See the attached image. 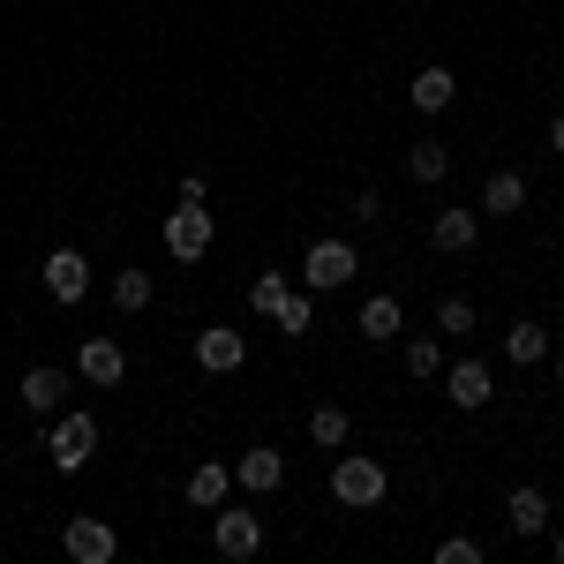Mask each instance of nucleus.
<instances>
[{"mask_svg": "<svg viewBox=\"0 0 564 564\" xmlns=\"http://www.w3.org/2000/svg\"><path fill=\"white\" fill-rule=\"evenodd\" d=\"M354 271H361V249H354V241H339V234L308 241V257H302L308 294H339V286H354Z\"/></svg>", "mask_w": 564, "mask_h": 564, "instance_id": "1", "label": "nucleus"}, {"mask_svg": "<svg viewBox=\"0 0 564 564\" xmlns=\"http://www.w3.org/2000/svg\"><path fill=\"white\" fill-rule=\"evenodd\" d=\"M384 489H391V475L369 459V452H347V459L332 467V497H339V505H354V512L384 505Z\"/></svg>", "mask_w": 564, "mask_h": 564, "instance_id": "2", "label": "nucleus"}, {"mask_svg": "<svg viewBox=\"0 0 564 564\" xmlns=\"http://www.w3.org/2000/svg\"><path fill=\"white\" fill-rule=\"evenodd\" d=\"M90 452H98V422H90V414H61V422L45 430V459H53L61 475L90 467Z\"/></svg>", "mask_w": 564, "mask_h": 564, "instance_id": "3", "label": "nucleus"}, {"mask_svg": "<svg viewBox=\"0 0 564 564\" xmlns=\"http://www.w3.org/2000/svg\"><path fill=\"white\" fill-rule=\"evenodd\" d=\"M166 257L174 263L212 257V212H204V204H174V212H166Z\"/></svg>", "mask_w": 564, "mask_h": 564, "instance_id": "4", "label": "nucleus"}, {"mask_svg": "<svg viewBox=\"0 0 564 564\" xmlns=\"http://www.w3.org/2000/svg\"><path fill=\"white\" fill-rule=\"evenodd\" d=\"M212 542H218V557H257L263 550V520L249 512V505H218V520H212Z\"/></svg>", "mask_w": 564, "mask_h": 564, "instance_id": "5", "label": "nucleus"}, {"mask_svg": "<svg viewBox=\"0 0 564 564\" xmlns=\"http://www.w3.org/2000/svg\"><path fill=\"white\" fill-rule=\"evenodd\" d=\"M39 279H45V294H53L61 308H76L90 294V257L84 249H53V257L39 263Z\"/></svg>", "mask_w": 564, "mask_h": 564, "instance_id": "6", "label": "nucleus"}, {"mask_svg": "<svg viewBox=\"0 0 564 564\" xmlns=\"http://www.w3.org/2000/svg\"><path fill=\"white\" fill-rule=\"evenodd\" d=\"M76 369H84V384H98V391H121V377H129V354H121V339L90 332L84 347H76Z\"/></svg>", "mask_w": 564, "mask_h": 564, "instance_id": "7", "label": "nucleus"}, {"mask_svg": "<svg viewBox=\"0 0 564 564\" xmlns=\"http://www.w3.org/2000/svg\"><path fill=\"white\" fill-rule=\"evenodd\" d=\"M61 550H68L76 564H106L113 550H121V542H113V527H106V520H90V512H84V520L61 527Z\"/></svg>", "mask_w": 564, "mask_h": 564, "instance_id": "8", "label": "nucleus"}, {"mask_svg": "<svg viewBox=\"0 0 564 564\" xmlns=\"http://www.w3.org/2000/svg\"><path fill=\"white\" fill-rule=\"evenodd\" d=\"M196 361H204V369H212V377H234V369H241V361H249V339H241V332H234V324H212V332H204V339H196Z\"/></svg>", "mask_w": 564, "mask_h": 564, "instance_id": "9", "label": "nucleus"}, {"mask_svg": "<svg viewBox=\"0 0 564 564\" xmlns=\"http://www.w3.org/2000/svg\"><path fill=\"white\" fill-rule=\"evenodd\" d=\"M489 369H481V361H444V399H452V406H467V414H481V406H489Z\"/></svg>", "mask_w": 564, "mask_h": 564, "instance_id": "10", "label": "nucleus"}, {"mask_svg": "<svg viewBox=\"0 0 564 564\" xmlns=\"http://www.w3.org/2000/svg\"><path fill=\"white\" fill-rule=\"evenodd\" d=\"M234 481H241L249 497H271V489L286 481V452H271V444H249V452H241V467H234Z\"/></svg>", "mask_w": 564, "mask_h": 564, "instance_id": "11", "label": "nucleus"}, {"mask_svg": "<svg viewBox=\"0 0 564 564\" xmlns=\"http://www.w3.org/2000/svg\"><path fill=\"white\" fill-rule=\"evenodd\" d=\"M475 234H481V218L467 212V204H452V212H436L430 249H436V257H467V249H475Z\"/></svg>", "mask_w": 564, "mask_h": 564, "instance_id": "12", "label": "nucleus"}, {"mask_svg": "<svg viewBox=\"0 0 564 564\" xmlns=\"http://www.w3.org/2000/svg\"><path fill=\"white\" fill-rule=\"evenodd\" d=\"M550 512H557V505H550V497H542L534 481H520V489L505 497V520H512V534H527V542H534V534L550 527Z\"/></svg>", "mask_w": 564, "mask_h": 564, "instance_id": "13", "label": "nucleus"}, {"mask_svg": "<svg viewBox=\"0 0 564 564\" xmlns=\"http://www.w3.org/2000/svg\"><path fill=\"white\" fill-rule=\"evenodd\" d=\"M481 212H489V218H520L527 212V174L497 166V174L481 181Z\"/></svg>", "mask_w": 564, "mask_h": 564, "instance_id": "14", "label": "nucleus"}, {"mask_svg": "<svg viewBox=\"0 0 564 564\" xmlns=\"http://www.w3.org/2000/svg\"><path fill=\"white\" fill-rule=\"evenodd\" d=\"M23 406H31V414H61V399H68V377H61V369H53V361H39V369H23Z\"/></svg>", "mask_w": 564, "mask_h": 564, "instance_id": "15", "label": "nucleus"}, {"mask_svg": "<svg viewBox=\"0 0 564 564\" xmlns=\"http://www.w3.org/2000/svg\"><path fill=\"white\" fill-rule=\"evenodd\" d=\"M406 98H414V113H444V106H452V98H459V76H452V68H422V76H414V84H406Z\"/></svg>", "mask_w": 564, "mask_h": 564, "instance_id": "16", "label": "nucleus"}, {"mask_svg": "<svg viewBox=\"0 0 564 564\" xmlns=\"http://www.w3.org/2000/svg\"><path fill=\"white\" fill-rule=\"evenodd\" d=\"M505 354H512L520 369H534V361L550 354V324H534V316H520V324L505 332Z\"/></svg>", "mask_w": 564, "mask_h": 564, "instance_id": "17", "label": "nucleus"}, {"mask_svg": "<svg viewBox=\"0 0 564 564\" xmlns=\"http://www.w3.org/2000/svg\"><path fill=\"white\" fill-rule=\"evenodd\" d=\"M151 294H159V286H151V271H135V263H121V271H113V308H121V316L151 308Z\"/></svg>", "mask_w": 564, "mask_h": 564, "instance_id": "18", "label": "nucleus"}, {"mask_svg": "<svg viewBox=\"0 0 564 564\" xmlns=\"http://www.w3.org/2000/svg\"><path fill=\"white\" fill-rule=\"evenodd\" d=\"M399 324H406V316H399V302H391V294L361 302V339H377V347H384V339H399Z\"/></svg>", "mask_w": 564, "mask_h": 564, "instance_id": "19", "label": "nucleus"}, {"mask_svg": "<svg viewBox=\"0 0 564 564\" xmlns=\"http://www.w3.org/2000/svg\"><path fill=\"white\" fill-rule=\"evenodd\" d=\"M226 489H234V467H218V459H212V467H196V475H188V505H212V512H218V505H226Z\"/></svg>", "mask_w": 564, "mask_h": 564, "instance_id": "20", "label": "nucleus"}, {"mask_svg": "<svg viewBox=\"0 0 564 564\" xmlns=\"http://www.w3.org/2000/svg\"><path fill=\"white\" fill-rule=\"evenodd\" d=\"M406 174L422 181V188H436V181L452 174V151H444V143H414V151H406Z\"/></svg>", "mask_w": 564, "mask_h": 564, "instance_id": "21", "label": "nucleus"}, {"mask_svg": "<svg viewBox=\"0 0 564 564\" xmlns=\"http://www.w3.org/2000/svg\"><path fill=\"white\" fill-rule=\"evenodd\" d=\"M271 324H279V332H286V339H302L308 324H316V302H308V294H286V302L271 308Z\"/></svg>", "mask_w": 564, "mask_h": 564, "instance_id": "22", "label": "nucleus"}, {"mask_svg": "<svg viewBox=\"0 0 564 564\" xmlns=\"http://www.w3.org/2000/svg\"><path fill=\"white\" fill-rule=\"evenodd\" d=\"M406 377H422V384L444 377V347H436L430 332H422V339H406Z\"/></svg>", "mask_w": 564, "mask_h": 564, "instance_id": "23", "label": "nucleus"}, {"mask_svg": "<svg viewBox=\"0 0 564 564\" xmlns=\"http://www.w3.org/2000/svg\"><path fill=\"white\" fill-rule=\"evenodd\" d=\"M286 294H294V279H286V271H263L257 286H249V308H257V316H271V308L286 302Z\"/></svg>", "mask_w": 564, "mask_h": 564, "instance_id": "24", "label": "nucleus"}, {"mask_svg": "<svg viewBox=\"0 0 564 564\" xmlns=\"http://www.w3.org/2000/svg\"><path fill=\"white\" fill-rule=\"evenodd\" d=\"M436 332H444V339H467V332H475V302H459V294L436 302Z\"/></svg>", "mask_w": 564, "mask_h": 564, "instance_id": "25", "label": "nucleus"}, {"mask_svg": "<svg viewBox=\"0 0 564 564\" xmlns=\"http://www.w3.org/2000/svg\"><path fill=\"white\" fill-rule=\"evenodd\" d=\"M308 444H347V406H316L308 414Z\"/></svg>", "mask_w": 564, "mask_h": 564, "instance_id": "26", "label": "nucleus"}, {"mask_svg": "<svg viewBox=\"0 0 564 564\" xmlns=\"http://www.w3.org/2000/svg\"><path fill=\"white\" fill-rule=\"evenodd\" d=\"M436 564H481V542H467V534H444V542H436Z\"/></svg>", "mask_w": 564, "mask_h": 564, "instance_id": "27", "label": "nucleus"}, {"mask_svg": "<svg viewBox=\"0 0 564 564\" xmlns=\"http://www.w3.org/2000/svg\"><path fill=\"white\" fill-rule=\"evenodd\" d=\"M550 151H557V159H564V113H557V121H550Z\"/></svg>", "mask_w": 564, "mask_h": 564, "instance_id": "28", "label": "nucleus"}, {"mask_svg": "<svg viewBox=\"0 0 564 564\" xmlns=\"http://www.w3.org/2000/svg\"><path fill=\"white\" fill-rule=\"evenodd\" d=\"M550 557H557V564H564V534H557V542H550Z\"/></svg>", "mask_w": 564, "mask_h": 564, "instance_id": "29", "label": "nucleus"}, {"mask_svg": "<svg viewBox=\"0 0 564 564\" xmlns=\"http://www.w3.org/2000/svg\"><path fill=\"white\" fill-rule=\"evenodd\" d=\"M557 384H564V354H557Z\"/></svg>", "mask_w": 564, "mask_h": 564, "instance_id": "30", "label": "nucleus"}]
</instances>
